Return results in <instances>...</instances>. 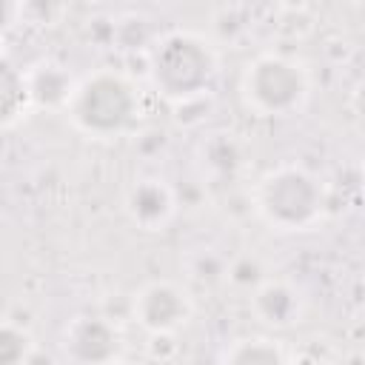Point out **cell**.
Returning a JSON list of instances; mask_svg holds the SVG:
<instances>
[{
	"instance_id": "2e32d148",
	"label": "cell",
	"mask_w": 365,
	"mask_h": 365,
	"mask_svg": "<svg viewBox=\"0 0 365 365\" xmlns=\"http://www.w3.org/2000/svg\"><path fill=\"white\" fill-rule=\"evenodd\" d=\"M225 274H228V279L234 282V285H242V288H254L265 274H262V265L254 259V257H240V259H234L228 268H225Z\"/></svg>"
},
{
	"instance_id": "9a60e30c",
	"label": "cell",
	"mask_w": 365,
	"mask_h": 365,
	"mask_svg": "<svg viewBox=\"0 0 365 365\" xmlns=\"http://www.w3.org/2000/svg\"><path fill=\"white\" fill-rule=\"evenodd\" d=\"M211 106H214L211 91L197 94V97L177 100V103H174V120H177L180 125H188V128H191V125H200V123H205V117H208Z\"/></svg>"
},
{
	"instance_id": "5bb4252c",
	"label": "cell",
	"mask_w": 365,
	"mask_h": 365,
	"mask_svg": "<svg viewBox=\"0 0 365 365\" xmlns=\"http://www.w3.org/2000/svg\"><path fill=\"white\" fill-rule=\"evenodd\" d=\"M34 351V339L31 334L11 322V319H3L0 322V365H17V362H29Z\"/></svg>"
},
{
	"instance_id": "3957f363",
	"label": "cell",
	"mask_w": 365,
	"mask_h": 365,
	"mask_svg": "<svg viewBox=\"0 0 365 365\" xmlns=\"http://www.w3.org/2000/svg\"><path fill=\"white\" fill-rule=\"evenodd\" d=\"M145 74L151 86L171 103L211 91L217 77L214 46L185 29L165 31L145 48Z\"/></svg>"
},
{
	"instance_id": "277c9868",
	"label": "cell",
	"mask_w": 365,
	"mask_h": 365,
	"mask_svg": "<svg viewBox=\"0 0 365 365\" xmlns=\"http://www.w3.org/2000/svg\"><path fill=\"white\" fill-rule=\"evenodd\" d=\"M308 68L282 51H262L251 57L240 71V100L254 117H294L308 103Z\"/></svg>"
},
{
	"instance_id": "d6986e66",
	"label": "cell",
	"mask_w": 365,
	"mask_h": 365,
	"mask_svg": "<svg viewBox=\"0 0 365 365\" xmlns=\"http://www.w3.org/2000/svg\"><path fill=\"white\" fill-rule=\"evenodd\" d=\"M282 11H305L308 9V0H277Z\"/></svg>"
},
{
	"instance_id": "30bf717a",
	"label": "cell",
	"mask_w": 365,
	"mask_h": 365,
	"mask_svg": "<svg viewBox=\"0 0 365 365\" xmlns=\"http://www.w3.org/2000/svg\"><path fill=\"white\" fill-rule=\"evenodd\" d=\"M220 359L228 365H282V362H291V351L277 336L254 334V336L231 339L220 354Z\"/></svg>"
},
{
	"instance_id": "8992f818",
	"label": "cell",
	"mask_w": 365,
	"mask_h": 365,
	"mask_svg": "<svg viewBox=\"0 0 365 365\" xmlns=\"http://www.w3.org/2000/svg\"><path fill=\"white\" fill-rule=\"evenodd\" d=\"M125 354V339L120 325L103 314H77L66 322L60 336V356L77 365H106L120 362Z\"/></svg>"
},
{
	"instance_id": "6da1fadb",
	"label": "cell",
	"mask_w": 365,
	"mask_h": 365,
	"mask_svg": "<svg viewBox=\"0 0 365 365\" xmlns=\"http://www.w3.org/2000/svg\"><path fill=\"white\" fill-rule=\"evenodd\" d=\"M257 217L277 234L314 231L328 211L325 182L299 163H279L268 168L251 194Z\"/></svg>"
},
{
	"instance_id": "52a82bcc",
	"label": "cell",
	"mask_w": 365,
	"mask_h": 365,
	"mask_svg": "<svg viewBox=\"0 0 365 365\" xmlns=\"http://www.w3.org/2000/svg\"><path fill=\"white\" fill-rule=\"evenodd\" d=\"M251 314L259 325L271 331H288L302 322L305 297L291 279L262 277L251 288Z\"/></svg>"
},
{
	"instance_id": "8fae6325",
	"label": "cell",
	"mask_w": 365,
	"mask_h": 365,
	"mask_svg": "<svg viewBox=\"0 0 365 365\" xmlns=\"http://www.w3.org/2000/svg\"><path fill=\"white\" fill-rule=\"evenodd\" d=\"M31 111L26 71H20L9 57L0 54V131L14 125L20 117Z\"/></svg>"
},
{
	"instance_id": "ffe728a7",
	"label": "cell",
	"mask_w": 365,
	"mask_h": 365,
	"mask_svg": "<svg viewBox=\"0 0 365 365\" xmlns=\"http://www.w3.org/2000/svg\"><path fill=\"white\" fill-rule=\"evenodd\" d=\"M351 3H359V0H351Z\"/></svg>"
},
{
	"instance_id": "ac0fdd59",
	"label": "cell",
	"mask_w": 365,
	"mask_h": 365,
	"mask_svg": "<svg viewBox=\"0 0 365 365\" xmlns=\"http://www.w3.org/2000/svg\"><path fill=\"white\" fill-rule=\"evenodd\" d=\"M20 20V0H0V34H6Z\"/></svg>"
},
{
	"instance_id": "7a4b0ae2",
	"label": "cell",
	"mask_w": 365,
	"mask_h": 365,
	"mask_svg": "<svg viewBox=\"0 0 365 365\" xmlns=\"http://www.w3.org/2000/svg\"><path fill=\"white\" fill-rule=\"evenodd\" d=\"M66 117L88 140H117L128 134L143 111V97L137 83L114 68H97L77 80L68 103Z\"/></svg>"
},
{
	"instance_id": "4fadbf2b",
	"label": "cell",
	"mask_w": 365,
	"mask_h": 365,
	"mask_svg": "<svg viewBox=\"0 0 365 365\" xmlns=\"http://www.w3.org/2000/svg\"><path fill=\"white\" fill-rule=\"evenodd\" d=\"M154 34H151V26L145 17L140 14H123L120 20L111 23V43L123 51V54H137V51H145L151 46Z\"/></svg>"
},
{
	"instance_id": "7c38bea8",
	"label": "cell",
	"mask_w": 365,
	"mask_h": 365,
	"mask_svg": "<svg viewBox=\"0 0 365 365\" xmlns=\"http://www.w3.org/2000/svg\"><path fill=\"white\" fill-rule=\"evenodd\" d=\"M200 154H202V163H205L214 174H231V171H237V168L242 165V148H240V143H237L231 134H225V131L211 134L208 140H202Z\"/></svg>"
},
{
	"instance_id": "5b68a950",
	"label": "cell",
	"mask_w": 365,
	"mask_h": 365,
	"mask_svg": "<svg viewBox=\"0 0 365 365\" xmlns=\"http://www.w3.org/2000/svg\"><path fill=\"white\" fill-rule=\"evenodd\" d=\"M128 314L145 334H177L194 317V297L174 279H151L134 291Z\"/></svg>"
},
{
	"instance_id": "e0dca14e",
	"label": "cell",
	"mask_w": 365,
	"mask_h": 365,
	"mask_svg": "<svg viewBox=\"0 0 365 365\" xmlns=\"http://www.w3.org/2000/svg\"><path fill=\"white\" fill-rule=\"evenodd\" d=\"M60 14V0H20V20L31 17L40 26H51Z\"/></svg>"
},
{
	"instance_id": "ba28073f",
	"label": "cell",
	"mask_w": 365,
	"mask_h": 365,
	"mask_svg": "<svg viewBox=\"0 0 365 365\" xmlns=\"http://www.w3.org/2000/svg\"><path fill=\"white\" fill-rule=\"evenodd\" d=\"M123 208H125V217L131 220V225H137L145 234H157V231H165L168 222L174 220L177 197L165 180L140 177L128 185Z\"/></svg>"
},
{
	"instance_id": "9c48e42d",
	"label": "cell",
	"mask_w": 365,
	"mask_h": 365,
	"mask_svg": "<svg viewBox=\"0 0 365 365\" xmlns=\"http://www.w3.org/2000/svg\"><path fill=\"white\" fill-rule=\"evenodd\" d=\"M77 80L71 71L57 63V60H40L26 68V88H29V103L31 108H46V111H63Z\"/></svg>"
}]
</instances>
